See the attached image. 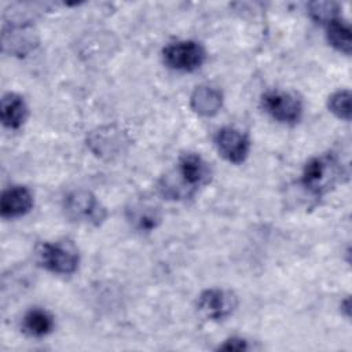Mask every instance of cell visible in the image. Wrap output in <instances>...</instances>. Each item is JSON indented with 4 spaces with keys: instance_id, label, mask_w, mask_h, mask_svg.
Wrapping results in <instances>:
<instances>
[{
    "instance_id": "cell-12",
    "label": "cell",
    "mask_w": 352,
    "mask_h": 352,
    "mask_svg": "<svg viewBox=\"0 0 352 352\" xmlns=\"http://www.w3.org/2000/svg\"><path fill=\"white\" fill-rule=\"evenodd\" d=\"M190 103L197 114L204 117H212L220 110L223 104V95L219 89L213 87L199 85L194 89Z\"/></svg>"
},
{
    "instance_id": "cell-7",
    "label": "cell",
    "mask_w": 352,
    "mask_h": 352,
    "mask_svg": "<svg viewBox=\"0 0 352 352\" xmlns=\"http://www.w3.org/2000/svg\"><path fill=\"white\" fill-rule=\"evenodd\" d=\"M238 307L236 296L224 289L204 290L197 300V309L205 318L212 320H221L228 318Z\"/></svg>"
},
{
    "instance_id": "cell-17",
    "label": "cell",
    "mask_w": 352,
    "mask_h": 352,
    "mask_svg": "<svg viewBox=\"0 0 352 352\" xmlns=\"http://www.w3.org/2000/svg\"><path fill=\"white\" fill-rule=\"evenodd\" d=\"M309 15L322 23H329L330 21L338 18V6L333 1H314L308 6Z\"/></svg>"
},
{
    "instance_id": "cell-13",
    "label": "cell",
    "mask_w": 352,
    "mask_h": 352,
    "mask_svg": "<svg viewBox=\"0 0 352 352\" xmlns=\"http://www.w3.org/2000/svg\"><path fill=\"white\" fill-rule=\"evenodd\" d=\"M52 315L43 308L29 309L22 319V329L32 337H44L54 329Z\"/></svg>"
},
{
    "instance_id": "cell-14",
    "label": "cell",
    "mask_w": 352,
    "mask_h": 352,
    "mask_svg": "<svg viewBox=\"0 0 352 352\" xmlns=\"http://www.w3.org/2000/svg\"><path fill=\"white\" fill-rule=\"evenodd\" d=\"M326 38L329 44L337 51L345 55L351 54V47H352L351 28L345 21L336 18L329 23H326Z\"/></svg>"
},
{
    "instance_id": "cell-4",
    "label": "cell",
    "mask_w": 352,
    "mask_h": 352,
    "mask_svg": "<svg viewBox=\"0 0 352 352\" xmlns=\"http://www.w3.org/2000/svg\"><path fill=\"white\" fill-rule=\"evenodd\" d=\"M63 209L72 221L98 226L106 219V209L92 192L85 190L69 192L63 199Z\"/></svg>"
},
{
    "instance_id": "cell-9",
    "label": "cell",
    "mask_w": 352,
    "mask_h": 352,
    "mask_svg": "<svg viewBox=\"0 0 352 352\" xmlns=\"http://www.w3.org/2000/svg\"><path fill=\"white\" fill-rule=\"evenodd\" d=\"M33 208V195L23 186H14L3 191L0 212L4 219H15L26 214Z\"/></svg>"
},
{
    "instance_id": "cell-8",
    "label": "cell",
    "mask_w": 352,
    "mask_h": 352,
    "mask_svg": "<svg viewBox=\"0 0 352 352\" xmlns=\"http://www.w3.org/2000/svg\"><path fill=\"white\" fill-rule=\"evenodd\" d=\"M214 143L219 154L228 162L241 164L249 155L250 140L248 135L232 126L219 129L214 136Z\"/></svg>"
},
{
    "instance_id": "cell-18",
    "label": "cell",
    "mask_w": 352,
    "mask_h": 352,
    "mask_svg": "<svg viewBox=\"0 0 352 352\" xmlns=\"http://www.w3.org/2000/svg\"><path fill=\"white\" fill-rule=\"evenodd\" d=\"M220 351H246L249 349L248 341L239 337H231L226 340L221 345H219Z\"/></svg>"
},
{
    "instance_id": "cell-1",
    "label": "cell",
    "mask_w": 352,
    "mask_h": 352,
    "mask_svg": "<svg viewBox=\"0 0 352 352\" xmlns=\"http://www.w3.org/2000/svg\"><path fill=\"white\" fill-rule=\"evenodd\" d=\"M210 165L195 153L183 154L176 165V170L164 176L160 182V191L165 198H190L201 186L210 182Z\"/></svg>"
},
{
    "instance_id": "cell-6",
    "label": "cell",
    "mask_w": 352,
    "mask_h": 352,
    "mask_svg": "<svg viewBox=\"0 0 352 352\" xmlns=\"http://www.w3.org/2000/svg\"><path fill=\"white\" fill-rule=\"evenodd\" d=\"M261 106L274 120L285 124L297 122L302 114V103L292 92L268 91L261 96Z\"/></svg>"
},
{
    "instance_id": "cell-10",
    "label": "cell",
    "mask_w": 352,
    "mask_h": 352,
    "mask_svg": "<svg viewBox=\"0 0 352 352\" xmlns=\"http://www.w3.org/2000/svg\"><path fill=\"white\" fill-rule=\"evenodd\" d=\"M33 33L28 29L26 23H11L10 28L4 26L3 30V48L19 56L26 55L34 47Z\"/></svg>"
},
{
    "instance_id": "cell-3",
    "label": "cell",
    "mask_w": 352,
    "mask_h": 352,
    "mask_svg": "<svg viewBox=\"0 0 352 352\" xmlns=\"http://www.w3.org/2000/svg\"><path fill=\"white\" fill-rule=\"evenodd\" d=\"M38 263L54 274L70 275L77 271L80 256L72 242H45L40 246Z\"/></svg>"
},
{
    "instance_id": "cell-2",
    "label": "cell",
    "mask_w": 352,
    "mask_h": 352,
    "mask_svg": "<svg viewBox=\"0 0 352 352\" xmlns=\"http://www.w3.org/2000/svg\"><path fill=\"white\" fill-rule=\"evenodd\" d=\"M346 176L342 164L331 154L311 158L301 175V184L315 197H322Z\"/></svg>"
},
{
    "instance_id": "cell-5",
    "label": "cell",
    "mask_w": 352,
    "mask_h": 352,
    "mask_svg": "<svg viewBox=\"0 0 352 352\" xmlns=\"http://www.w3.org/2000/svg\"><path fill=\"white\" fill-rule=\"evenodd\" d=\"M162 58L168 67L179 72H194L202 66L206 58L205 48L192 40L177 41L162 50Z\"/></svg>"
},
{
    "instance_id": "cell-11",
    "label": "cell",
    "mask_w": 352,
    "mask_h": 352,
    "mask_svg": "<svg viewBox=\"0 0 352 352\" xmlns=\"http://www.w3.org/2000/svg\"><path fill=\"white\" fill-rule=\"evenodd\" d=\"M0 116L4 126L18 129L28 118V106L25 99L14 92L3 95L0 104Z\"/></svg>"
},
{
    "instance_id": "cell-15",
    "label": "cell",
    "mask_w": 352,
    "mask_h": 352,
    "mask_svg": "<svg viewBox=\"0 0 352 352\" xmlns=\"http://www.w3.org/2000/svg\"><path fill=\"white\" fill-rule=\"evenodd\" d=\"M128 213H129V216H128L129 221L139 231H151L161 221L158 209H155L154 206L144 205V204L135 205L132 209H128Z\"/></svg>"
},
{
    "instance_id": "cell-16",
    "label": "cell",
    "mask_w": 352,
    "mask_h": 352,
    "mask_svg": "<svg viewBox=\"0 0 352 352\" xmlns=\"http://www.w3.org/2000/svg\"><path fill=\"white\" fill-rule=\"evenodd\" d=\"M330 111L341 120H351V94L348 89L337 91L329 98Z\"/></svg>"
}]
</instances>
